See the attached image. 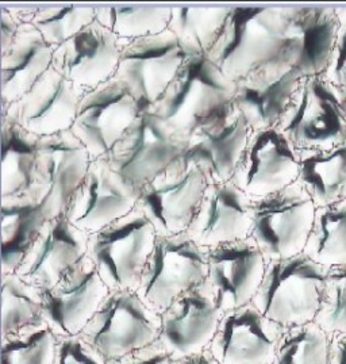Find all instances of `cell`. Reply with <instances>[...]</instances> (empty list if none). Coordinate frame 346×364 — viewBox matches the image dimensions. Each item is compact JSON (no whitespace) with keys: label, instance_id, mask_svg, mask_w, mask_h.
<instances>
[{"label":"cell","instance_id":"6da1fadb","mask_svg":"<svg viewBox=\"0 0 346 364\" xmlns=\"http://www.w3.org/2000/svg\"><path fill=\"white\" fill-rule=\"evenodd\" d=\"M286 7L232 6L227 22L208 58L233 83L279 56Z\"/></svg>","mask_w":346,"mask_h":364},{"label":"cell","instance_id":"7a4b0ae2","mask_svg":"<svg viewBox=\"0 0 346 364\" xmlns=\"http://www.w3.org/2000/svg\"><path fill=\"white\" fill-rule=\"evenodd\" d=\"M329 269L305 253L268 263L252 305L284 329L315 321Z\"/></svg>","mask_w":346,"mask_h":364},{"label":"cell","instance_id":"3957f363","mask_svg":"<svg viewBox=\"0 0 346 364\" xmlns=\"http://www.w3.org/2000/svg\"><path fill=\"white\" fill-rule=\"evenodd\" d=\"M157 230L136 206L121 220L88 236L87 257L110 291H137Z\"/></svg>","mask_w":346,"mask_h":364},{"label":"cell","instance_id":"277c9868","mask_svg":"<svg viewBox=\"0 0 346 364\" xmlns=\"http://www.w3.org/2000/svg\"><path fill=\"white\" fill-rule=\"evenodd\" d=\"M236 83L207 56H190L153 114L181 134L233 102Z\"/></svg>","mask_w":346,"mask_h":364},{"label":"cell","instance_id":"5b68a950","mask_svg":"<svg viewBox=\"0 0 346 364\" xmlns=\"http://www.w3.org/2000/svg\"><path fill=\"white\" fill-rule=\"evenodd\" d=\"M317 206L296 182L276 194L252 200L250 240L268 263L305 253Z\"/></svg>","mask_w":346,"mask_h":364},{"label":"cell","instance_id":"8992f818","mask_svg":"<svg viewBox=\"0 0 346 364\" xmlns=\"http://www.w3.org/2000/svg\"><path fill=\"white\" fill-rule=\"evenodd\" d=\"M279 129L299 151H329L346 144L341 92L323 76L302 79Z\"/></svg>","mask_w":346,"mask_h":364},{"label":"cell","instance_id":"52a82bcc","mask_svg":"<svg viewBox=\"0 0 346 364\" xmlns=\"http://www.w3.org/2000/svg\"><path fill=\"white\" fill-rule=\"evenodd\" d=\"M207 279V250L185 232L157 236L137 294L160 316L179 296Z\"/></svg>","mask_w":346,"mask_h":364},{"label":"cell","instance_id":"ba28073f","mask_svg":"<svg viewBox=\"0 0 346 364\" xmlns=\"http://www.w3.org/2000/svg\"><path fill=\"white\" fill-rule=\"evenodd\" d=\"M187 139L153 112H142L103 159L139 196V190L184 154Z\"/></svg>","mask_w":346,"mask_h":364},{"label":"cell","instance_id":"9c48e42d","mask_svg":"<svg viewBox=\"0 0 346 364\" xmlns=\"http://www.w3.org/2000/svg\"><path fill=\"white\" fill-rule=\"evenodd\" d=\"M161 316L137 291H111L80 336L107 360L125 356L160 340Z\"/></svg>","mask_w":346,"mask_h":364},{"label":"cell","instance_id":"30bf717a","mask_svg":"<svg viewBox=\"0 0 346 364\" xmlns=\"http://www.w3.org/2000/svg\"><path fill=\"white\" fill-rule=\"evenodd\" d=\"M207 183L202 169L179 157L139 190L137 208L151 220L158 236L184 233Z\"/></svg>","mask_w":346,"mask_h":364},{"label":"cell","instance_id":"8fae6325","mask_svg":"<svg viewBox=\"0 0 346 364\" xmlns=\"http://www.w3.org/2000/svg\"><path fill=\"white\" fill-rule=\"evenodd\" d=\"M188 57L175 34L166 30L125 45L117 77L130 90L141 114L151 112Z\"/></svg>","mask_w":346,"mask_h":364},{"label":"cell","instance_id":"7c38bea8","mask_svg":"<svg viewBox=\"0 0 346 364\" xmlns=\"http://www.w3.org/2000/svg\"><path fill=\"white\" fill-rule=\"evenodd\" d=\"M301 154L279 127L252 132L232 182L252 199L276 194L298 182Z\"/></svg>","mask_w":346,"mask_h":364},{"label":"cell","instance_id":"4fadbf2b","mask_svg":"<svg viewBox=\"0 0 346 364\" xmlns=\"http://www.w3.org/2000/svg\"><path fill=\"white\" fill-rule=\"evenodd\" d=\"M252 130L232 103L185 134L183 159L202 169L208 182L232 181Z\"/></svg>","mask_w":346,"mask_h":364},{"label":"cell","instance_id":"5bb4252c","mask_svg":"<svg viewBox=\"0 0 346 364\" xmlns=\"http://www.w3.org/2000/svg\"><path fill=\"white\" fill-rule=\"evenodd\" d=\"M141 115L127 85L118 77L83 95L70 132L92 159L104 157Z\"/></svg>","mask_w":346,"mask_h":364},{"label":"cell","instance_id":"9a60e30c","mask_svg":"<svg viewBox=\"0 0 346 364\" xmlns=\"http://www.w3.org/2000/svg\"><path fill=\"white\" fill-rule=\"evenodd\" d=\"M340 30L335 7H286L283 43L279 57L302 79L323 76Z\"/></svg>","mask_w":346,"mask_h":364},{"label":"cell","instance_id":"2e32d148","mask_svg":"<svg viewBox=\"0 0 346 364\" xmlns=\"http://www.w3.org/2000/svg\"><path fill=\"white\" fill-rule=\"evenodd\" d=\"M41 291L43 320L57 337L80 336L111 293L87 256Z\"/></svg>","mask_w":346,"mask_h":364},{"label":"cell","instance_id":"e0dca14e","mask_svg":"<svg viewBox=\"0 0 346 364\" xmlns=\"http://www.w3.org/2000/svg\"><path fill=\"white\" fill-rule=\"evenodd\" d=\"M266 268L268 260L250 238L207 250L206 282L223 314L254 301Z\"/></svg>","mask_w":346,"mask_h":364},{"label":"cell","instance_id":"ac0fdd59","mask_svg":"<svg viewBox=\"0 0 346 364\" xmlns=\"http://www.w3.org/2000/svg\"><path fill=\"white\" fill-rule=\"evenodd\" d=\"M137 196L100 157L91 161L83 182L72 194L63 213L90 236L134 210Z\"/></svg>","mask_w":346,"mask_h":364},{"label":"cell","instance_id":"d6986e66","mask_svg":"<svg viewBox=\"0 0 346 364\" xmlns=\"http://www.w3.org/2000/svg\"><path fill=\"white\" fill-rule=\"evenodd\" d=\"M301 82L290 64L275 57L237 80L233 105L252 132L277 127Z\"/></svg>","mask_w":346,"mask_h":364},{"label":"cell","instance_id":"ffe728a7","mask_svg":"<svg viewBox=\"0 0 346 364\" xmlns=\"http://www.w3.org/2000/svg\"><path fill=\"white\" fill-rule=\"evenodd\" d=\"M124 45L97 19L55 52L53 67L85 95L117 77Z\"/></svg>","mask_w":346,"mask_h":364},{"label":"cell","instance_id":"44dd1931","mask_svg":"<svg viewBox=\"0 0 346 364\" xmlns=\"http://www.w3.org/2000/svg\"><path fill=\"white\" fill-rule=\"evenodd\" d=\"M222 317L205 282L179 296L161 314L160 340L173 360L205 352L218 332Z\"/></svg>","mask_w":346,"mask_h":364},{"label":"cell","instance_id":"7402d4cb","mask_svg":"<svg viewBox=\"0 0 346 364\" xmlns=\"http://www.w3.org/2000/svg\"><path fill=\"white\" fill-rule=\"evenodd\" d=\"M284 331L250 304L223 314L208 350L220 364H274Z\"/></svg>","mask_w":346,"mask_h":364},{"label":"cell","instance_id":"603a6c76","mask_svg":"<svg viewBox=\"0 0 346 364\" xmlns=\"http://www.w3.org/2000/svg\"><path fill=\"white\" fill-rule=\"evenodd\" d=\"M252 200L232 181L208 182L185 233L205 250L248 240Z\"/></svg>","mask_w":346,"mask_h":364},{"label":"cell","instance_id":"cb8c5ba5","mask_svg":"<svg viewBox=\"0 0 346 364\" xmlns=\"http://www.w3.org/2000/svg\"><path fill=\"white\" fill-rule=\"evenodd\" d=\"M83 95L55 67L1 115H9L36 137H49L73 127Z\"/></svg>","mask_w":346,"mask_h":364},{"label":"cell","instance_id":"d4e9b609","mask_svg":"<svg viewBox=\"0 0 346 364\" xmlns=\"http://www.w3.org/2000/svg\"><path fill=\"white\" fill-rule=\"evenodd\" d=\"M87 250L88 235L60 213L45 225L15 274L37 289L48 290L87 256Z\"/></svg>","mask_w":346,"mask_h":364},{"label":"cell","instance_id":"484cf974","mask_svg":"<svg viewBox=\"0 0 346 364\" xmlns=\"http://www.w3.org/2000/svg\"><path fill=\"white\" fill-rule=\"evenodd\" d=\"M0 199V274L10 275L18 271L48 221L63 210L55 202V196H42L38 191Z\"/></svg>","mask_w":346,"mask_h":364},{"label":"cell","instance_id":"4316f807","mask_svg":"<svg viewBox=\"0 0 346 364\" xmlns=\"http://www.w3.org/2000/svg\"><path fill=\"white\" fill-rule=\"evenodd\" d=\"M94 159L70 130L42 137L37 146L36 191L52 194L64 211L72 194L88 172Z\"/></svg>","mask_w":346,"mask_h":364},{"label":"cell","instance_id":"83f0119b","mask_svg":"<svg viewBox=\"0 0 346 364\" xmlns=\"http://www.w3.org/2000/svg\"><path fill=\"white\" fill-rule=\"evenodd\" d=\"M55 49L30 23H22L13 45L0 55L1 112L23 98L53 67Z\"/></svg>","mask_w":346,"mask_h":364},{"label":"cell","instance_id":"f1b7e54d","mask_svg":"<svg viewBox=\"0 0 346 364\" xmlns=\"http://www.w3.org/2000/svg\"><path fill=\"white\" fill-rule=\"evenodd\" d=\"M1 198L36 193L38 137L1 115Z\"/></svg>","mask_w":346,"mask_h":364},{"label":"cell","instance_id":"f546056e","mask_svg":"<svg viewBox=\"0 0 346 364\" xmlns=\"http://www.w3.org/2000/svg\"><path fill=\"white\" fill-rule=\"evenodd\" d=\"M301 154L298 183L311 196L317 208L346 199V144L329 151Z\"/></svg>","mask_w":346,"mask_h":364},{"label":"cell","instance_id":"4dcf8cb0","mask_svg":"<svg viewBox=\"0 0 346 364\" xmlns=\"http://www.w3.org/2000/svg\"><path fill=\"white\" fill-rule=\"evenodd\" d=\"M229 7H172L168 30L188 56H207L221 37Z\"/></svg>","mask_w":346,"mask_h":364},{"label":"cell","instance_id":"1f68e13d","mask_svg":"<svg viewBox=\"0 0 346 364\" xmlns=\"http://www.w3.org/2000/svg\"><path fill=\"white\" fill-rule=\"evenodd\" d=\"M10 10L22 23L37 28L55 52L97 19V6H25Z\"/></svg>","mask_w":346,"mask_h":364},{"label":"cell","instance_id":"d6a6232c","mask_svg":"<svg viewBox=\"0 0 346 364\" xmlns=\"http://www.w3.org/2000/svg\"><path fill=\"white\" fill-rule=\"evenodd\" d=\"M172 7L97 6V19L125 46L168 30Z\"/></svg>","mask_w":346,"mask_h":364},{"label":"cell","instance_id":"836d02e7","mask_svg":"<svg viewBox=\"0 0 346 364\" xmlns=\"http://www.w3.org/2000/svg\"><path fill=\"white\" fill-rule=\"evenodd\" d=\"M305 255L328 269L346 266V199L317 208Z\"/></svg>","mask_w":346,"mask_h":364},{"label":"cell","instance_id":"e575fe53","mask_svg":"<svg viewBox=\"0 0 346 364\" xmlns=\"http://www.w3.org/2000/svg\"><path fill=\"white\" fill-rule=\"evenodd\" d=\"M58 337L43 318L0 337V364H55Z\"/></svg>","mask_w":346,"mask_h":364},{"label":"cell","instance_id":"d590c367","mask_svg":"<svg viewBox=\"0 0 346 364\" xmlns=\"http://www.w3.org/2000/svg\"><path fill=\"white\" fill-rule=\"evenodd\" d=\"M43 318L42 291L16 274L1 275V332L9 336Z\"/></svg>","mask_w":346,"mask_h":364},{"label":"cell","instance_id":"8d00e7d4","mask_svg":"<svg viewBox=\"0 0 346 364\" xmlns=\"http://www.w3.org/2000/svg\"><path fill=\"white\" fill-rule=\"evenodd\" d=\"M330 337L317 322L287 328L274 364H329Z\"/></svg>","mask_w":346,"mask_h":364},{"label":"cell","instance_id":"74e56055","mask_svg":"<svg viewBox=\"0 0 346 364\" xmlns=\"http://www.w3.org/2000/svg\"><path fill=\"white\" fill-rule=\"evenodd\" d=\"M329 335L346 332V266L330 268L315 321Z\"/></svg>","mask_w":346,"mask_h":364},{"label":"cell","instance_id":"f35d334b","mask_svg":"<svg viewBox=\"0 0 346 364\" xmlns=\"http://www.w3.org/2000/svg\"><path fill=\"white\" fill-rule=\"evenodd\" d=\"M55 364H107L82 336L58 337Z\"/></svg>","mask_w":346,"mask_h":364},{"label":"cell","instance_id":"ab89813d","mask_svg":"<svg viewBox=\"0 0 346 364\" xmlns=\"http://www.w3.org/2000/svg\"><path fill=\"white\" fill-rule=\"evenodd\" d=\"M323 77L340 92L346 91V23L340 25L332 58Z\"/></svg>","mask_w":346,"mask_h":364},{"label":"cell","instance_id":"60d3db41","mask_svg":"<svg viewBox=\"0 0 346 364\" xmlns=\"http://www.w3.org/2000/svg\"><path fill=\"white\" fill-rule=\"evenodd\" d=\"M175 360L168 352L161 340L141 350L130 352L119 359H114L107 364H173Z\"/></svg>","mask_w":346,"mask_h":364},{"label":"cell","instance_id":"b9f144b4","mask_svg":"<svg viewBox=\"0 0 346 364\" xmlns=\"http://www.w3.org/2000/svg\"><path fill=\"white\" fill-rule=\"evenodd\" d=\"M21 25L22 22L9 7H0V55L13 45Z\"/></svg>","mask_w":346,"mask_h":364},{"label":"cell","instance_id":"7bdbcfd3","mask_svg":"<svg viewBox=\"0 0 346 364\" xmlns=\"http://www.w3.org/2000/svg\"><path fill=\"white\" fill-rule=\"evenodd\" d=\"M329 364H346V332L330 336Z\"/></svg>","mask_w":346,"mask_h":364},{"label":"cell","instance_id":"ee69618b","mask_svg":"<svg viewBox=\"0 0 346 364\" xmlns=\"http://www.w3.org/2000/svg\"><path fill=\"white\" fill-rule=\"evenodd\" d=\"M173 364H220L214 356L210 353V350H205V352H200V353H196V355H191V356H187V358H181L175 360Z\"/></svg>","mask_w":346,"mask_h":364},{"label":"cell","instance_id":"f6af8a7d","mask_svg":"<svg viewBox=\"0 0 346 364\" xmlns=\"http://www.w3.org/2000/svg\"><path fill=\"white\" fill-rule=\"evenodd\" d=\"M341 97H342V103H344V107H345L346 112V91H344V92H341Z\"/></svg>","mask_w":346,"mask_h":364}]
</instances>
